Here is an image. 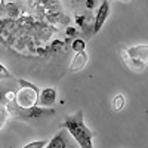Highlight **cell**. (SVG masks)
<instances>
[{
	"instance_id": "cell-15",
	"label": "cell",
	"mask_w": 148,
	"mask_h": 148,
	"mask_svg": "<svg viewBox=\"0 0 148 148\" xmlns=\"http://www.w3.org/2000/svg\"><path fill=\"white\" fill-rule=\"evenodd\" d=\"M120 2H123V3H127V2H130V0H120Z\"/></svg>"
},
{
	"instance_id": "cell-5",
	"label": "cell",
	"mask_w": 148,
	"mask_h": 148,
	"mask_svg": "<svg viewBox=\"0 0 148 148\" xmlns=\"http://www.w3.org/2000/svg\"><path fill=\"white\" fill-rule=\"evenodd\" d=\"M45 148H80V147L65 127H61Z\"/></svg>"
},
{
	"instance_id": "cell-16",
	"label": "cell",
	"mask_w": 148,
	"mask_h": 148,
	"mask_svg": "<svg viewBox=\"0 0 148 148\" xmlns=\"http://www.w3.org/2000/svg\"><path fill=\"white\" fill-rule=\"evenodd\" d=\"M108 2H113V0H108Z\"/></svg>"
},
{
	"instance_id": "cell-13",
	"label": "cell",
	"mask_w": 148,
	"mask_h": 148,
	"mask_svg": "<svg viewBox=\"0 0 148 148\" xmlns=\"http://www.w3.org/2000/svg\"><path fill=\"white\" fill-rule=\"evenodd\" d=\"M10 79H14V76L8 71V68L0 62V80H10Z\"/></svg>"
},
{
	"instance_id": "cell-11",
	"label": "cell",
	"mask_w": 148,
	"mask_h": 148,
	"mask_svg": "<svg viewBox=\"0 0 148 148\" xmlns=\"http://www.w3.org/2000/svg\"><path fill=\"white\" fill-rule=\"evenodd\" d=\"M47 142L49 141H46V139H40V141H34V142H30L27 145H24L22 148H45L47 145Z\"/></svg>"
},
{
	"instance_id": "cell-7",
	"label": "cell",
	"mask_w": 148,
	"mask_h": 148,
	"mask_svg": "<svg viewBox=\"0 0 148 148\" xmlns=\"http://www.w3.org/2000/svg\"><path fill=\"white\" fill-rule=\"evenodd\" d=\"M56 102V89L55 88H46L40 92L39 96V107L43 108H52V105Z\"/></svg>"
},
{
	"instance_id": "cell-2",
	"label": "cell",
	"mask_w": 148,
	"mask_h": 148,
	"mask_svg": "<svg viewBox=\"0 0 148 148\" xmlns=\"http://www.w3.org/2000/svg\"><path fill=\"white\" fill-rule=\"evenodd\" d=\"M9 116L18 119V120H24V121H36V120H42V119H47V117H55L56 111L53 108H43V107H33V108H21L15 104V101H12L9 104H6Z\"/></svg>"
},
{
	"instance_id": "cell-3",
	"label": "cell",
	"mask_w": 148,
	"mask_h": 148,
	"mask_svg": "<svg viewBox=\"0 0 148 148\" xmlns=\"http://www.w3.org/2000/svg\"><path fill=\"white\" fill-rule=\"evenodd\" d=\"M16 82L19 84V89L16 90V95H15V104L21 108L37 107V104H39V96H40L42 90L37 88L36 84H33L27 80L18 79Z\"/></svg>"
},
{
	"instance_id": "cell-10",
	"label": "cell",
	"mask_w": 148,
	"mask_h": 148,
	"mask_svg": "<svg viewBox=\"0 0 148 148\" xmlns=\"http://www.w3.org/2000/svg\"><path fill=\"white\" fill-rule=\"evenodd\" d=\"M125 104H126L125 96H123V95H117L114 99H113V108H114V111H121L123 107H125Z\"/></svg>"
},
{
	"instance_id": "cell-12",
	"label": "cell",
	"mask_w": 148,
	"mask_h": 148,
	"mask_svg": "<svg viewBox=\"0 0 148 148\" xmlns=\"http://www.w3.org/2000/svg\"><path fill=\"white\" fill-rule=\"evenodd\" d=\"M86 49V42L82 40V39H77V40H74L73 42V51L74 52H82Z\"/></svg>"
},
{
	"instance_id": "cell-8",
	"label": "cell",
	"mask_w": 148,
	"mask_h": 148,
	"mask_svg": "<svg viewBox=\"0 0 148 148\" xmlns=\"http://www.w3.org/2000/svg\"><path fill=\"white\" fill-rule=\"evenodd\" d=\"M86 64H88V53H86V51L77 52L76 55H74L73 61H71L70 70H71V71H80Z\"/></svg>"
},
{
	"instance_id": "cell-4",
	"label": "cell",
	"mask_w": 148,
	"mask_h": 148,
	"mask_svg": "<svg viewBox=\"0 0 148 148\" xmlns=\"http://www.w3.org/2000/svg\"><path fill=\"white\" fill-rule=\"evenodd\" d=\"M121 58L133 71H142L148 65V45H136L121 51Z\"/></svg>"
},
{
	"instance_id": "cell-14",
	"label": "cell",
	"mask_w": 148,
	"mask_h": 148,
	"mask_svg": "<svg viewBox=\"0 0 148 148\" xmlns=\"http://www.w3.org/2000/svg\"><path fill=\"white\" fill-rule=\"evenodd\" d=\"M59 47H64V42H59V40H56V42L53 43V46H52V51H58Z\"/></svg>"
},
{
	"instance_id": "cell-6",
	"label": "cell",
	"mask_w": 148,
	"mask_h": 148,
	"mask_svg": "<svg viewBox=\"0 0 148 148\" xmlns=\"http://www.w3.org/2000/svg\"><path fill=\"white\" fill-rule=\"evenodd\" d=\"M110 15V2L108 0H104L101 3V6L98 8L96 15H95V24H93V33H99V30L102 28V25L105 24L107 18Z\"/></svg>"
},
{
	"instance_id": "cell-1",
	"label": "cell",
	"mask_w": 148,
	"mask_h": 148,
	"mask_svg": "<svg viewBox=\"0 0 148 148\" xmlns=\"http://www.w3.org/2000/svg\"><path fill=\"white\" fill-rule=\"evenodd\" d=\"M62 127H65L73 135L80 148H93V132L86 126L84 113L82 110L73 116L65 117L62 121Z\"/></svg>"
},
{
	"instance_id": "cell-9",
	"label": "cell",
	"mask_w": 148,
	"mask_h": 148,
	"mask_svg": "<svg viewBox=\"0 0 148 148\" xmlns=\"http://www.w3.org/2000/svg\"><path fill=\"white\" fill-rule=\"evenodd\" d=\"M9 111H8V107L5 104H0V130L3 129V126L6 125V121L9 119Z\"/></svg>"
}]
</instances>
